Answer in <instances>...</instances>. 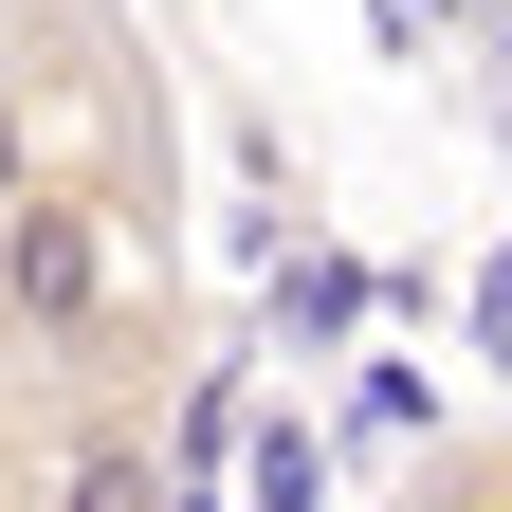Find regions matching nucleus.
<instances>
[{"mask_svg": "<svg viewBox=\"0 0 512 512\" xmlns=\"http://www.w3.org/2000/svg\"><path fill=\"white\" fill-rule=\"evenodd\" d=\"M494 128H512V92H494Z\"/></svg>", "mask_w": 512, "mask_h": 512, "instance_id": "39448f33", "label": "nucleus"}, {"mask_svg": "<svg viewBox=\"0 0 512 512\" xmlns=\"http://www.w3.org/2000/svg\"><path fill=\"white\" fill-rule=\"evenodd\" d=\"M384 19H403V37H439V19H476V0H384Z\"/></svg>", "mask_w": 512, "mask_h": 512, "instance_id": "20e7f679", "label": "nucleus"}, {"mask_svg": "<svg viewBox=\"0 0 512 512\" xmlns=\"http://www.w3.org/2000/svg\"><path fill=\"white\" fill-rule=\"evenodd\" d=\"M0 330L55 348V366H92L128 330V238H110L92 183H19V202H0Z\"/></svg>", "mask_w": 512, "mask_h": 512, "instance_id": "f257e3e1", "label": "nucleus"}, {"mask_svg": "<svg viewBox=\"0 0 512 512\" xmlns=\"http://www.w3.org/2000/svg\"><path fill=\"white\" fill-rule=\"evenodd\" d=\"M55 512H183V494H165V439H147V421H74Z\"/></svg>", "mask_w": 512, "mask_h": 512, "instance_id": "f03ea898", "label": "nucleus"}, {"mask_svg": "<svg viewBox=\"0 0 512 512\" xmlns=\"http://www.w3.org/2000/svg\"><path fill=\"white\" fill-rule=\"evenodd\" d=\"M0 19H19V0H0Z\"/></svg>", "mask_w": 512, "mask_h": 512, "instance_id": "423d86ee", "label": "nucleus"}, {"mask_svg": "<svg viewBox=\"0 0 512 512\" xmlns=\"http://www.w3.org/2000/svg\"><path fill=\"white\" fill-rule=\"evenodd\" d=\"M19 183H37V128H19V92H0V202H19Z\"/></svg>", "mask_w": 512, "mask_h": 512, "instance_id": "7ed1b4c3", "label": "nucleus"}]
</instances>
